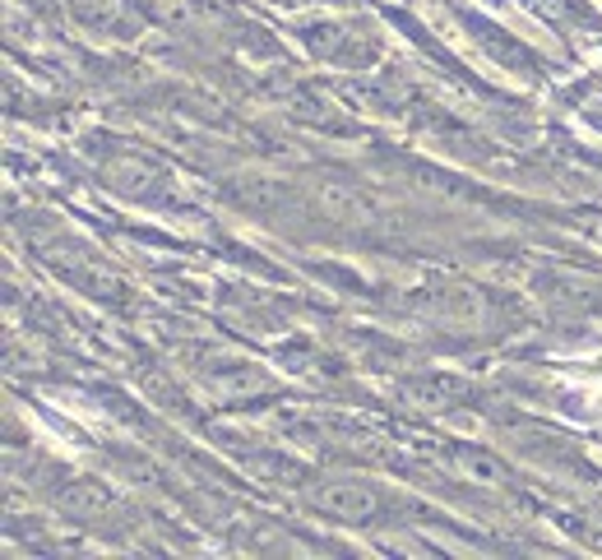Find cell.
Masks as SVG:
<instances>
[{"label": "cell", "mask_w": 602, "mask_h": 560, "mask_svg": "<svg viewBox=\"0 0 602 560\" xmlns=\"http://www.w3.org/2000/svg\"><path fill=\"white\" fill-rule=\"evenodd\" d=\"M311 505L330 519H343V524H367L376 519V491L371 486H357V482H320L311 491Z\"/></svg>", "instance_id": "1"}]
</instances>
